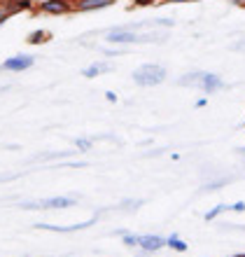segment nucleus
Listing matches in <instances>:
<instances>
[{"label":"nucleus","mask_w":245,"mask_h":257,"mask_svg":"<svg viewBox=\"0 0 245 257\" xmlns=\"http://www.w3.org/2000/svg\"><path fill=\"white\" fill-rule=\"evenodd\" d=\"M96 217L87 220V222H80V224H66V227H59V224H33L35 229H45V231H59V234H70V231H80V229H87V227H94Z\"/></svg>","instance_id":"0eeeda50"},{"label":"nucleus","mask_w":245,"mask_h":257,"mask_svg":"<svg viewBox=\"0 0 245 257\" xmlns=\"http://www.w3.org/2000/svg\"><path fill=\"white\" fill-rule=\"evenodd\" d=\"M143 206V199H131V201H122V208L124 210H136Z\"/></svg>","instance_id":"4468645a"},{"label":"nucleus","mask_w":245,"mask_h":257,"mask_svg":"<svg viewBox=\"0 0 245 257\" xmlns=\"http://www.w3.org/2000/svg\"><path fill=\"white\" fill-rule=\"evenodd\" d=\"M47 38H49V31H33L28 35V42L31 45H40V42H47Z\"/></svg>","instance_id":"f8f14e48"},{"label":"nucleus","mask_w":245,"mask_h":257,"mask_svg":"<svg viewBox=\"0 0 245 257\" xmlns=\"http://www.w3.org/2000/svg\"><path fill=\"white\" fill-rule=\"evenodd\" d=\"M77 203V196H49L38 201H21L19 208L24 210H52V208H70Z\"/></svg>","instance_id":"7ed1b4c3"},{"label":"nucleus","mask_w":245,"mask_h":257,"mask_svg":"<svg viewBox=\"0 0 245 257\" xmlns=\"http://www.w3.org/2000/svg\"><path fill=\"white\" fill-rule=\"evenodd\" d=\"M229 210H233V213H243V210H245V203L243 201H236L233 206H229Z\"/></svg>","instance_id":"a211bd4d"},{"label":"nucleus","mask_w":245,"mask_h":257,"mask_svg":"<svg viewBox=\"0 0 245 257\" xmlns=\"http://www.w3.org/2000/svg\"><path fill=\"white\" fill-rule=\"evenodd\" d=\"M224 210H229V206H224V203H219V206H215V208H212V210H208V213H205V220L210 222V220H215V217H217V215H222Z\"/></svg>","instance_id":"ddd939ff"},{"label":"nucleus","mask_w":245,"mask_h":257,"mask_svg":"<svg viewBox=\"0 0 245 257\" xmlns=\"http://www.w3.org/2000/svg\"><path fill=\"white\" fill-rule=\"evenodd\" d=\"M122 238H124V245H131V248L140 243V236H133V234H124Z\"/></svg>","instance_id":"2eb2a0df"},{"label":"nucleus","mask_w":245,"mask_h":257,"mask_svg":"<svg viewBox=\"0 0 245 257\" xmlns=\"http://www.w3.org/2000/svg\"><path fill=\"white\" fill-rule=\"evenodd\" d=\"M110 70H112V63L98 61V63H91V66L84 68V70H82V75H84V77H98V75L110 73Z\"/></svg>","instance_id":"9d476101"},{"label":"nucleus","mask_w":245,"mask_h":257,"mask_svg":"<svg viewBox=\"0 0 245 257\" xmlns=\"http://www.w3.org/2000/svg\"><path fill=\"white\" fill-rule=\"evenodd\" d=\"M180 87H196L205 94H212V91H219V89H224V80L215 73H189V75H182L180 80H177Z\"/></svg>","instance_id":"f257e3e1"},{"label":"nucleus","mask_w":245,"mask_h":257,"mask_svg":"<svg viewBox=\"0 0 245 257\" xmlns=\"http://www.w3.org/2000/svg\"><path fill=\"white\" fill-rule=\"evenodd\" d=\"M173 24H175V21H173V19H157V26H173Z\"/></svg>","instance_id":"6ab92c4d"},{"label":"nucleus","mask_w":245,"mask_h":257,"mask_svg":"<svg viewBox=\"0 0 245 257\" xmlns=\"http://www.w3.org/2000/svg\"><path fill=\"white\" fill-rule=\"evenodd\" d=\"M138 245H140L145 252H157L166 245V238L157 236V234H147V236H140V243Z\"/></svg>","instance_id":"1a4fd4ad"},{"label":"nucleus","mask_w":245,"mask_h":257,"mask_svg":"<svg viewBox=\"0 0 245 257\" xmlns=\"http://www.w3.org/2000/svg\"><path fill=\"white\" fill-rule=\"evenodd\" d=\"M236 257H245V255H236Z\"/></svg>","instance_id":"393cba45"},{"label":"nucleus","mask_w":245,"mask_h":257,"mask_svg":"<svg viewBox=\"0 0 245 257\" xmlns=\"http://www.w3.org/2000/svg\"><path fill=\"white\" fill-rule=\"evenodd\" d=\"M115 5V0H75V12H94Z\"/></svg>","instance_id":"6e6552de"},{"label":"nucleus","mask_w":245,"mask_h":257,"mask_svg":"<svg viewBox=\"0 0 245 257\" xmlns=\"http://www.w3.org/2000/svg\"><path fill=\"white\" fill-rule=\"evenodd\" d=\"M238 152H243V155H245V148H240V150H238Z\"/></svg>","instance_id":"5701e85b"},{"label":"nucleus","mask_w":245,"mask_h":257,"mask_svg":"<svg viewBox=\"0 0 245 257\" xmlns=\"http://www.w3.org/2000/svg\"><path fill=\"white\" fill-rule=\"evenodd\" d=\"M70 10H75L73 0H42L40 12L45 14H68Z\"/></svg>","instance_id":"39448f33"},{"label":"nucleus","mask_w":245,"mask_h":257,"mask_svg":"<svg viewBox=\"0 0 245 257\" xmlns=\"http://www.w3.org/2000/svg\"><path fill=\"white\" fill-rule=\"evenodd\" d=\"M133 82H136L138 87H157V84H161L166 77H168V73H166V68L159 66V63H143L140 68H136L133 70Z\"/></svg>","instance_id":"f03ea898"},{"label":"nucleus","mask_w":245,"mask_h":257,"mask_svg":"<svg viewBox=\"0 0 245 257\" xmlns=\"http://www.w3.org/2000/svg\"><path fill=\"white\" fill-rule=\"evenodd\" d=\"M105 98H108L110 103H117V94H115V91H105Z\"/></svg>","instance_id":"aec40b11"},{"label":"nucleus","mask_w":245,"mask_h":257,"mask_svg":"<svg viewBox=\"0 0 245 257\" xmlns=\"http://www.w3.org/2000/svg\"><path fill=\"white\" fill-rule=\"evenodd\" d=\"M10 14H12V10H10V5H7V7H0V24H3V21H5L7 17H10Z\"/></svg>","instance_id":"f3484780"},{"label":"nucleus","mask_w":245,"mask_h":257,"mask_svg":"<svg viewBox=\"0 0 245 257\" xmlns=\"http://www.w3.org/2000/svg\"><path fill=\"white\" fill-rule=\"evenodd\" d=\"M7 3H12V0H7Z\"/></svg>","instance_id":"a878e982"},{"label":"nucleus","mask_w":245,"mask_h":257,"mask_svg":"<svg viewBox=\"0 0 245 257\" xmlns=\"http://www.w3.org/2000/svg\"><path fill=\"white\" fill-rule=\"evenodd\" d=\"M131 3H136V5H138V3H140V0H131Z\"/></svg>","instance_id":"b1692460"},{"label":"nucleus","mask_w":245,"mask_h":257,"mask_svg":"<svg viewBox=\"0 0 245 257\" xmlns=\"http://www.w3.org/2000/svg\"><path fill=\"white\" fill-rule=\"evenodd\" d=\"M161 3H189V0H161Z\"/></svg>","instance_id":"4be33fe9"},{"label":"nucleus","mask_w":245,"mask_h":257,"mask_svg":"<svg viewBox=\"0 0 245 257\" xmlns=\"http://www.w3.org/2000/svg\"><path fill=\"white\" fill-rule=\"evenodd\" d=\"M205 103H208V101H205V98H198V101H196V108H203Z\"/></svg>","instance_id":"412c9836"},{"label":"nucleus","mask_w":245,"mask_h":257,"mask_svg":"<svg viewBox=\"0 0 245 257\" xmlns=\"http://www.w3.org/2000/svg\"><path fill=\"white\" fill-rule=\"evenodd\" d=\"M108 42L110 45H133V42H140V35H136L129 28H115L108 33Z\"/></svg>","instance_id":"423d86ee"},{"label":"nucleus","mask_w":245,"mask_h":257,"mask_svg":"<svg viewBox=\"0 0 245 257\" xmlns=\"http://www.w3.org/2000/svg\"><path fill=\"white\" fill-rule=\"evenodd\" d=\"M33 63H35V56H31V54H17V56L5 59V61H3V66H0V70L24 73V70H28V68H33Z\"/></svg>","instance_id":"20e7f679"},{"label":"nucleus","mask_w":245,"mask_h":257,"mask_svg":"<svg viewBox=\"0 0 245 257\" xmlns=\"http://www.w3.org/2000/svg\"><path fill=\"white\" fill-rule=\"evenodd\" d=\"M166 245H168V248H173V250H177V252H187V248H189V245H187V241H182L180 236H168V238H166Z\"/></svg>","instance_id":"9b49d317"},{"label":"nucleus","mask_w":245,"mask_h":257,"mask_svg":"<svg viewBox=\"0 0 245 257\" xmlns=\"http://www.w3.org/2000/svg\"><path fill=\"white\" fill-rule=\"evenodd\" d=\"M75 148L82 150V152H87V150L91 148V141H89V138H77V141H75Z\"/></svg>","instance_id":"dca6fc26"}]
</instances>
